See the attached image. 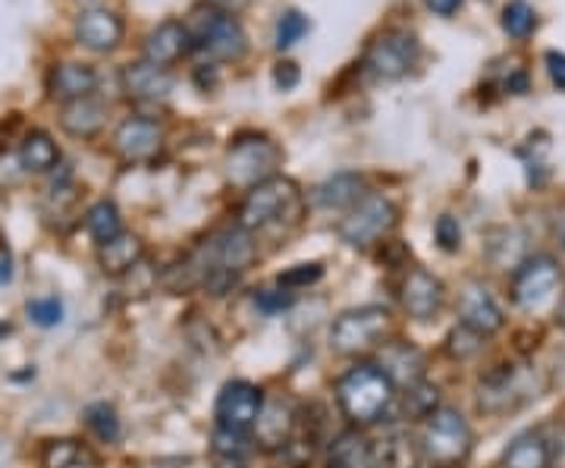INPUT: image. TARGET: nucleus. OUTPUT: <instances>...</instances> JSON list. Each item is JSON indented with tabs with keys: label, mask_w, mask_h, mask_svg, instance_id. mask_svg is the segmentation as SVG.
I'll return each instance as SVG.
<instances>
[{
	"label": "nucleus",
	"mask_w": 565,
	"mask_h": 468,
	"mask_svg": "<svg viewBox=\"0 0 565 468\" xmlns=\"http://www.w3.org/2000/svg\"><path fill=\"white\" fill-rule=\"evenodd\" d=\"M189 51H192V39H189L185 22L180 20H163L145 39V61L154 63V66H163V70L173 66L177 61H182Z\"/></svg>",
	"instance_id": "15"
},
{
	"label": "nucleus",
	"mask_w": 565,
	"mask_h": 468,
	"mask_svg": "<svg viewBox=\"0 0 565 468\" xmlns=\"http://www.w3.org/2000/svg\"><path fill=\"white\" fill-rule=\"evenodd\" d=\"M422 456L434 468H459L471 456L475 434L468 428L459 408L440 406L424 418L422 428Z\"/></svg>",
	"instance_id": "2"
},
{
	"label": "nucleus",
	"mask_w": 565,
	"mask_h": 468,
	"mask_svg": "<svg viewBox=\"0 0 565 468\" xmlns=\"http://www.w3.org/2000/svg\"><path fill=\"white\" fill-rule=\"evenodd\" d=\"M484 349V333L471 330V327L459 325L449 333V355L452 359H471Z\"/></svg>",
	"instance_id": "34"
},
{
	"label": "nucleus",
	"mask_w": 565,
	"mask_h": 468,
	"mask_svg": "<svg viewBox=\"0 0 565 468\" xmlns=\"http://www.w3.org/2000/svg\"><path fill=\"white\" fill-rule=\"evenodd\" d=\"M381 371L393 384L415 387L424 377V355L422 349L412 343H393L381 352Z\"/></svg>",
	"instance_id": "23"
},
{
	"label": "nucleus",
	"mask_w": 565,
	"mask_h": 468,
	"mask_svg": "<svg viewBox=\"0 0 565 468\" xmlns=\"http://www.w3.org/2000/svg\"><path fill=\"white\" fill-rule=\"evenodd\" d=\"M82 418H85L88 430H92L102 444H117V440H120L122 422L120 415H117V408L110 406V403H92V406H85Z\"/></svg>",
	"instance_id": "30"
},
{
	"label": "nucleus",
	"mask_w": 565,
	"mask_h": 468,
	"mask_svg": "<svg viewBox=\"0 0 565 468\" xmlns=\"http://www.w3.org/2000/svg\"><path fill=\"white\" fill-rule=\"evenodd\" d=\"M29 321L39 327H57L63 321V302L57 296H44V299H32L29 306Z\"/></svg>",
	"instance_id": "36"
},
{
	"label": "nucleus",
	"mask_w": 565,
	"mask_h": 468,
	"mask_svg": "<svg viewBox=\"0 0 565 468\" xmlns=\"http://www.w3.org/2000/svg\"><path fill=\"white\" fill-rule=\"evenodd\" d=\"M163 126L148 117H126L114 132V151L126 163H148L161 155Z\"/></svg>",
	"instance_id": "11"
},
{
	"label": "nucleus",
	"mask_w": 565,
	"mask_h": 468,
	"mask_svg": "<svg viewBox=\"0 0 565 468\" xmlns=\"http://www.w3.org/2000/svg\"><path fill=\"white\" fill-rule=\"evenodd\" d=\"M282 167V148L267 136H239L226 155V177L239 189H255L277 177Z\"/></svg>",
	"instance_id": "4"
},
{
	"label": "nucleus",
	"mask_w": 565,
	"mask_h": 468,
	"mask_svg": "<svg viewBox=\"0 0 565 468\" xmlns=\"http://www.w3.org/2000/svg\"><path fill=\"white\" fill-rule=\"evenodd\" d=\"M211 3H214V7H217V3H226V0H211Z\"/></svg>",
	"instance_id": "48"
},
{
	"label": "nucleus",
	"mask_w": 565,
	"mask_h": 468,
	"mask_svg": "<svg viewBox=\"0 0 565 468\" xmlns=\"http://www.w3.org/2000/svg\"><path fill=\"white\" fill-rule=\"evenodd\" d=\"M422 459V447L412 440L408 430H390L377 444H371L374 468H415Z\"/></svg>",
	"instance_id": "22"
},
{
	"label": "nucleus",
	"mask_w": 565,
	"mask_h": 468,
	"mask_svg": "<svg viewBox=\"0 0 565 468\" xmlns=\"http://www.w3.org/2000/svg\"><path fill=\"white\" fill-rule=\"evenodd\" d=\"M308 29H311V22L305 13L299 10H286L280 20H277V29H274V44H277V51H289L292 44H299V41L308 35Z\"/></svg>",
	"instance_id": "33"
},
{
	"label": "nucleus",
	"mask_w": 565,
	"mask_h": 468,
	"mask_svg": "<svg viewBox=\"0 0 565 468\" xmlns=\"http://www.w3.org/2000/svg\"><path fill=\"white\" fill-rule=\"evenodd\" d=\"M444 299V284L430 270H424V267L408 270V277L403 280V308L415 321H430L434 315H440Z\"/></svg>",
	"instance_id": "14"
},
{
	"label": "nucleus",
	"mask_w": 565,
	"mask_h": 468,
	"mask_svg": "<svg viewBox=\"0 0 565 468\" xmlns=\"http://www.w3.org/2000/svg\"><path fill=\"white\" fill-rule=\"evenodd\" d=\"M390 330V311L381 306L352 308L340 315L330 327V347L343 355H355L371 349Z\"/></svg>",
	"instance_id": "8"
},
{
	"label": "nucleus",
	"mask_w": 565,
	"mask_h": 468,
	"mask_svg": "<svg viewBox=\"0 0 565 468\" xmlns=\"http://www.w3.org/2000/svg\"><path fill=\"white\" fill-rule=\"evenodd\" d=\"M459 315H462V325L478 330V333H497L503 327V308L497 306V299L490 296V289L481 284H471L462 292V302H459Z\"/></svg>",
	"instance_id": "19"
},
{
	"label": "nucleus",
	"mask_w": 565,
	"mask_h": 468,
	"mask_svg": "<svg viewBox=\"0 0 565 468\" xmlns=\"http://www.w3.org/2000/svg\"><path fill=\"white\" fill-rule=\"evenodd\" d=\"M399 224V211L396 204L384 199V195H364L362 202L355 208H349L337 233L345 245H355V248H367L377 240H384L393 233V226Z\"/></svg>",
	"instance_id": "7"
},
{
	"label": "nucleus",
	"mask_w": 565,
	"mask_h": 468,
	"mask_svg": "<svg viewBox=\"0 0 565 468\" xmlns=\"http://www.w3.org/2000/svg\"><path fill=\"white\" fill-rule=\"evenodd\" d=\"M302 79V73H299V66L292 61H280L277 63V70H274V82H277V88L282 92H289V88H296Z\"/></svg>",
	"instance_id": "40"
},
{
	"label": "nucleus",
	"mask_w": 565,
	"mask_h": 468,
	"mask_svg": "<svg viewBox=\"0 0 565 468\" xmlns=\"http://www.w3.org/2000/svg\"><path fill=\"white\" fill-rule=\"evenodd\" d=\"M76 39L82 47L107 54L122 41V20L110 10H85L76 20Z\"/></svg>",
	"instance_id": "18"
},
{
	"label": "nucleus",
	"mask_w": 565,
	"mask_h": 468,
	"mask_svg": "<svg viewBox=\"0 0 565 468\" xmlns=\"http://www.w3.org/2000/svg\"><path fill=\"white\" fill-rule=\"evenodd\" d=\"M13 277V258L7 252V245H0V284H7Z\"/></svg>",
	"instance_id": "44"
},
{
	"label": "nucleus",
	"mask_w": 565,
	"mask_h": 468,
	"mask_svg": "<svg viewBox=\"0 0 565 468\" xmlns=\"http://www.w3.org/2000/svg\"><path fill=\"white\" fill-rule=\"evenodd\" d=\"M85 230L92 233V240L98 245L110 243L114 236H120L122 233V217H120V208L114 202H95L88 208V214H85Z\"/></svg>",
	"instance_id": "28"
},
{
	"label": "nucleus",
	"mask_w": 565,
	"mask_h": 468,
	"mask_svg": "<svg viewBox=\"0 0 565 468\" xmlns=\"http://www.w3.org/2000/svg\"><path fill=\"white\" fill-rule=\"evenodd\" d=\"M141 255H145V245H141L139 236H132V233H120V236H114L110 243L98 245V265H102L104 274H110V277H122V274L136 270L141 262Z\"/></svg>",
	"instance_id": "24"
},
{
	"label": "nucleus",
	"mask_w": 565,
	"mask_h": 468,
	"mask_svg": "<svg viewBox=\"0 0 565 468\" xmlns=\"http://www.w3.org/2000/svg\"><path fill=\"white\" fill-rule=\"evenodd\" d=\"M537 29V13L527 0H509L503 10V32L509 39H531Z\"/></svg>",
	"instance_id": "31"
},
{
	"label": "nucleus",
	"mask_w": 565,
	"mask_h": 468,
	"mask_svg": "<svg viewBox=\"0 0 565 468\" xmlns=\"http://www.w3.org/2000/svg\"><path fill=\"white\" fill-rule=\"evenodd\" d=\"M185 29H189L192 47H199L211 61L236 63L243 61L248 51V35H245L243 22L214 3L199 7L192 13V20L185 22Z\"/></svg>",
	"instance_id": "3"
},
{
	"label": "nucleus",
	"mask_w": 565,
	"mask_h": 468,
	"mask_svg": "<svg viewBox=\"0 0 565 468\" xmlns=\"http://www.w3.org/2000/svg\"><path fill=\"white\" fill-rule=\"evenodd\" d=\"M0 333H10V327H3V325H0Z\"/></svg>",
	"instance_id": "47"
},
{
	"label": "nucleus",
	"mask_w": 565,
	"mask_h": 468,
	"mask_svg": "<svg viewBox=\"0 0 565 468\" xmlns=\"http://www.w3.org/2000/svg\"><path fill=\"white\" fill-rule=\"evenodd\" d=\"M20 163L22 170H29V173H47V170H54L61 163V148L47 132L35 129V132H29L22 139Z\"/></svg>",
	"instance_id": "25"
},
{
	"label": "nucleus",
	"mask_w": 565,
	"mask_h": 468,
	"mask_svg": "<svg viewBox=\"0 0 565 468\" xmlns=\"http://www.w3.org/2000/svg\"><path fill=\"white\" fill-rule=\"evenodd\" d=\"M104 120H107V107L95 95L61 107L63 132H70L73 139H95L104 129Z\"/></svg>",
	"instance_id": "21"
},
{
	"label": "nucleus",
	"mask_w": 565,
	"mask_h": 468,
	"mask_svg": "<svg viewBox=\"0 0 565 468\" xmlns=\"http://www.w3.org/2000/svg\"><path fill=\"white\" fill-rule=\"evenodd\" d=\"M98 88V73L88 63H57L47 76V92L61 104L92 98Z\"/></svg>",
	"instance_id": "17"
},
{
	"label": "nucleus",
	"mask_w": 565,
	"mask_h": 468,
	"mask_svg": "<svg viewBox=\"0 0 565 468\" xmlns=\"http://www.w3.org/2000/svg\"><path fill=\"white\" fill-rule=\"evenodd\" d=\"M503 468H550V449L541 434H519L503 453Z\"/></svg>",
	"instance_id": "26"
},
{
	"label": "nucleus",
	"mask_w": 565,
	"mask_h": 468,
	"mask_svg": "<svg viewBox=\"0 0 565 468\" xmlns=\"http://www.w3.org/2000/svg\"><path fill=\"white\" fill-rule=\"evenodd\" d=\"M437 17H452V13H459L462 10L465 0H424Z\"/></svg>",
	"instance_id": "42"
},
{
	"label": "nucleus",
	"mask_w": 565,
	"mask_h": 468,
	"mask_svg": "<svg viewBox=\"0 0 565 468\" xmlns=\"http://www.w3.org/2000/svg\"><path fill=\"white\" fill-rule=\"evenodd\" d=\"M503 88L509 92V95H525V92H527V73L515 70V73H512V76L503 82Z\"/></svg>",
	"instance_id": "43"
},
{
	"label": "nucleus",
	"mask_w": 565,
	"mask_h": 468,
	"mask_svg": "<svg viewBox=\"0 0 565 468\" xmlns=\"http://www.w3.org/2000/svg\"><path fill=\"white\" fill-rule=\"evenodd\" d=\"M214 459H217V466H233V468H243L245 459H248V453H252V444H248V437H245L243 430H230L221 428L214 430Z\"/></svg>",
	"instance_id": "29"
},
{
	"label": "nucleus",
	"mask_w": 565,
	"mask_h": 468,
	"mask_svg": "<svg viewBox=\"0 0 565 468\" xmlns=\"http://www.w3.org/2000/svg\"><path fill=\"white\" fill-rule=\"evenodd\" d=\"M330 468H374L371 466V444L359 430H345L330 447Z\"/></svg>",
	"instance_id": "27"
},
{
	"label": "nucleus",
	"mask_w": 565,
	"mask_h": 468,
	"mask_svg": "<svg viewBox=\"0 0 565 468\" xmlns=\"http://www.w3.org/2000/svg\"><path fill=\"white\" fill-rule=\"evenodd\" d=\"M364 199V177L362 173H352V170H343V173H333L330 180H323L318 189H315V204L323 208V211H349Z\"/></svg>",
	"instance_id": "20"
},
{
	"label": "nucleus",
	"mask_w": 565,
	"mask_h": 468,
	"mask_svg": "<svg viewBox=\"0 0 565 468\" xmlns=\"http://www.w3.org/2000/svg\"><path fill=\"white\" fill-rule=\"evenodd\" d=\"M559 280H563V270L556 265V258L534 255L512 277V302L519 308H527V311L541 308L556 292Z\"/></svg>",
	"instance_id": "9"
},
{
	"label": "nucleus",
	"mask_w": 565,
	"mask_h": 468,
	"mask_svg": "<svg viewBox=\"0 0 565 468\" xmlns=\"http://www.w3.org/2000/svg\"><path fill=\"white\" fill-rule=\"evenodd\" d=\"M299 211H302L299 185L292 183V180H286V177H274L267 183L248 189L243 208H239V226H245L252 233V230L277 224L282 217H292Z\"/></svg>",
	"instance_id": "5"
},
{
	"label": "nucleus",
	"mask_w": 565,
	"mask_h": 468,
	"mask_svg": "<svg viewBox=\"0 0 565 468\" xmlns=\"http://www.w3.org/2000/svg\"><path fill=\"white\" fill-rule=\"evenodd\" d=\"M418 57H422L418 35H412L405 29H393V32H384L381 39L367 44L362 66L371 79L396 82L418 66Z\"/></svg>",
	"instance_id": "6"
},
{
	"label": "nucleus",
	"mask_w": 565,
	"mask_h": 468,
	"mask_svg": "<svg viewBox=\"0 0 565 468\" xmlns=\"http://www.w3.org/2000/svg\"><path fill=\"white\" fill-rule=\"evenodd\" d=\"M296 302V296L289 289H258L255 292V306L262 308L264 315H277V311H286V308Z\"/></svg>",
	"instance_id": "39"
},
{
	"label": "nucleus",
	"mask_w": 565,
	"mask_h": 468,
	"mask_svg": "<svg viewBox=\"0 0 565 468\" xmlns=\"http://www.w3.org/2000/svg\"><path fill=\"white\" fill-rule=\"evenodd\" d=\"M323 277L321 265H296L289 267L286 274H280V286L282 289H302V286L318 284Z\"/></svg>",
	"instance_id": "38"
},
{
	"label": "nucleus",
	"mask_w": 565,
	"mask_h": 468,
	"mask_svg": "<svg viewBox=\"0 0 565 468\" xmlns=\"http://www.w3.org/2000/svg\"><path fill=\"white\" fill-rule=\"evenodd\" d=\"M296 430V406L289 400H264L262 415L255 422V437L264 449H282L289 447Z\"/></svg>",
	"instance_id": "16"
},
{
	"label": "nucleus",
	"mask_w": 565,
	"mask_h": 468,
	"mask_svg": "<svg viewBox=\"0 0 565 468\" xmlns=\"http://www.w3.org/2000/svg\"><path fill=\"white\" fill-rule=\"evenodd\" d=\"M264 393L248 381H230L217 396V425L230 430H248L255 428L258 415H262Z\"/></svg>",
	"instance_id": "12"
},
{
	"label": "nucleus",
	"mask_w": 565,
	"mask_h": 468,
	"mask_svg": "<svg viewBox=\"0 0 565 468\" xmlns=\"http://www.w3.org/2000/svg\"><path fill=\"white\" fill-rule=\"evenodd\" d=\"M82 459H85V449H82L79 440H70V437L47 440L39 456L41 468H76Z\"/></svg>",
	"instance_id": "32"
},
{
	"label": "nucleus",
	"mask_w": 565,
	"mask_h": 468,
	"mask_svg": "<svg viewBox=\"0 0 565 468\" xmlns=\"http://www.w3.org/2000/svg\"><path fill=\"white\" fill-rule=\"evenodd\" d=\"M396 384L377 365H355L337 381V400L345 418L355 425H374L393 403Z\"/></svg>",
	"instance_id": "1"
},
{
	"label": "nucleus",
	"mask_w": 565,
	"mask_h": 468,
	"mask_svg": "<svg viewBox=\"0 0 565 468\" xmlns=\"http://www.w3.org/2000/svg\"><path fill=\"white\" fill-rule=\"evenodd\" d=\"M537 396L534 384H531V371L525 368L505 365L493 374H487L481 381V396H478V406L484 412H509V408H519L525 400Z\"/></svg>",
	"instance_id": "10"
},
{
	"label": "nucleus",
	"mask_w": 565,
	"mask_h": 468,
	"mask_svg": "<svg viewBox=\"0 0 565 468\" xmlns=\"http://www.w3.org/2000/svg\"><path fill=\"white\" fill-rule=\"evenodd\" d=\"M544 63L553 85H556L559 92H565V54H559V51H546Z\"/></svg>",
	"instance_id": "41"
},
{
	"label": "nucleus",
	"mask_w": 565,
	"mask_h": 468,
	"mask_svg": "<svg viewBox=\"0 0 565 468\" xmlns=\"http://www.w3.org/2000/svg\"><path fill=\"white\" fill-rule=\"evenodd\" d=\"M437 400H440V390L424 384V381H418L415 387L405 390V408H408L412 415H418V418H427L434 408H440L437 406Z\"/></svg>",
	"instance_id": "35"
},
{
	"label": "nucleus",
	"mask_w": 565,
	"mask_h": 468,
	"mask_svg": "<svg viewBox=\"0 0 565 468\" xmlns=\"http://www.w3.org/2000/svg\"><path fill=\"white\" fill-rule=\"evenodd\" d=\"M122 92L139 104L167 102L173 95V76H170V70L148 61L129 63V66H122Z\"/></svg>",
	"instance_id": "13"
},
{
	"label": "nucleus",
	"mask_w": 565,
	"mask_h": 468,
	"mask_svg": "<svg viewBox=\"0 0 565 468\" xmlns=\"http://www.w3.org/2000/svg\"><path fill=\"white\" fill-rule=\"evenodd\" d=\"M556 321H559V327L565 330V296L559 299V308H556Z\"/></svg>",
	"instance_id": "45"
},
{
	"label": "nucleus",
	"mask_w": 565,
	"mask_h": 468,
	"mask_svg": "<svg viewBox=\"0 0 565 468\" xmlns=\"http://www.w3.org/2000/svg\"><path fill=\"white\" fill-rule=\"evenodd\" d=\"M559 243H563L565 248V217H563V224H559Z\"/></svg>",
	"instance_id": "46"
},
{
	"label": "nucleus",
	"mask_w": 565,
	"mask_h": 468,
	"mask_svg": "<svg viewBox=\"0 0 565 468\" xmlns=\"http://www.w3.org/2000/svg\"><path fill=\"white\" fill-rule=\"evenodd\" d=\"M434 236H437V243H440L444 252H459V248H462V226H459V221H456L452 214L437 217Z\"/></svg>",
	"instance_id": "37"
}]
</instances>
